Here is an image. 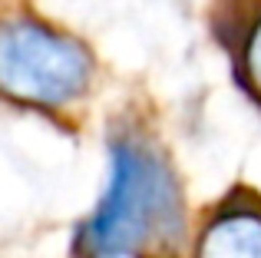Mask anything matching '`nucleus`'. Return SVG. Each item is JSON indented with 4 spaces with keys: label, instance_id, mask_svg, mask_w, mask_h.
I'll return each instance as SVG.
<instances>
[{
    "label": "nucleus",
    "instance_id": "obj_4",
    "mask_svg": "<svg viewBox=\"0 0 261 258\" xmlns=\"http://www.w3.org/2000/svg\"><path fill=\"white\" fill-rule=\"evenodd\" d=\"M242 66H245V80H248V86L255 93H261V20L248 30V37H245Z\"/></svg>",
    "mask_w": 261,
    "mask_h": 258
},
{
    "label": "nucleus",
    "instance_id": "obj_1",
    "mask_svg": "<svg viewBox=\"0 0 261 258\" xmlns=\"http://www.w3.org/2000/svg\"><path fill=\"white\" fill-rule=\"evenodd\" d=\"M185 199L172 166L146 139L109 146V179L99 205L76 228L80 258H155L178 248Z\"/></svg>",
    "mask_w": 261,
    "mask_h": 258
},
{
    "label": "nucleus",
    "instance_id": "obj_3",
    "mask_svg": "<svg viewBox=\"0 0 261 258\" xmlns=\"http://www.w3.org/2000/svg\"><path fill=\"white\" fill-rule=\"evenodd\" d=\"M198 258H261V209L242 202L225 205L205 225Z\"/></svg>",
    "mask_w": 261,
    "mask_h": 258
},
{
    "label": "nucleus",
    "instance_id": "obj_2",
    "mask_svg": "<svg viewBox=\"0 0 261 258\" xmlns=\"http://www.w3.org/2000/svg\"><path fill=\"white\" fill-rule=\"evenodd\" d=\"M93 60L76 40L60 37L37 20L0 27V90L20 103L63 106L86 93Z\"/></svg>",
    "mask_w": 261,
    "mask_h": 258
}]
</instances>
